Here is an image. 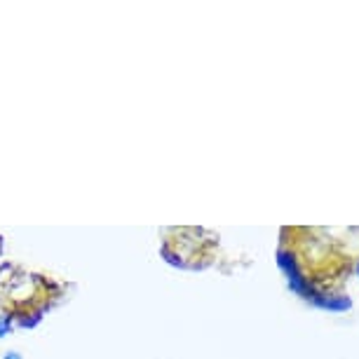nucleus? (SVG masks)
<instances>
[{
  "label": "nucleus",
  "instance_id": "1",
  "mask_svg": "<svg viewBox=\"0 0 359 359\" xmlns=\"http://www.w3.org/2000/svg\"><path fill=\"white\" fill-rule=\"evenodd\" d=\"M280 266H282L284 270H287L289 282H291V289H296V291H306V280H303V275L298 273L294 256L287 254V252H282V254H280Z\"/></svg>",
  "mask_w": 359,
  "mask_h": 359
}]
</instances>
